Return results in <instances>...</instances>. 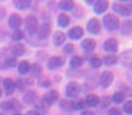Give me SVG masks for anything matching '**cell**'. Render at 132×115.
I'll list each match as a JSON object with an SVG mask.
<instances>
[{
  "instance_id": "ee69618b",
  "label": "cell",
  "mask_w": 132,
  "mask_h": 115,
  "mask_svg": "<svg viewBox=\"0 0 132 115\" xmlns=\"http://www.w3.org/2000/svg\"><path fill=\"white\" fill-rule=\"evenodd\" d=\"M0 96H2V89H0Z\"/></svg>"
},
{
  "instance_id": "5b68a950",
  "label": "cell",
  "mask_w": 132,
  "mask_h": 115,
  "mask_svg": "<svg viewBox=\"0 0 132 115\" xmlns=\"http://www.w3.org/2000/svg\"><path fill=\"white\" fill-rule=\"evenodd\" d=\"M57 98H59V96H57V92L56 91H50V92H47L46 95L43 96L42 101L49 106V105H52V104H55V102L57 101Z\"/></svg>"
},
{
  "instance_id": "83f0119b",
  "label": "cell",
  "mask_w": 132,
  "mask_h": 115,
  "mask_svg": "<svg viewBox=\"0 0 132 115\" xmlns=\"http://www.w3.org/2000/svg\"><path fill=\"white\" fill-rule=\"evenodd\" d=\"M14 4H16L17 9H26V7L30 6V2L29 0H16Z\"/></svg>"
},
{
  "instance_id": "52a82bcc",
  "label": "cell",
  "mask_w": 132,
  "mask_h": 115,
  "mask_svg": "<svg viewBox=\"0 0 132 115\" xmlns=\"http://www.w3.org/2000/svg\"><path fill=\"white\" fill-rule=\"evenodd\" d=\"M103 49H105L106 52L115 53L116 50H118V40L116 39H108L105 43H103Z\"/></svg>"
},
{
  "instance_id": "7c38bea8",
  "label": "cell",
  "mask_w": 132,
  "mask_h": 115,
  "mask_svg": "<svg viewBox=\"0 0 132 115\" xmlns=\"http://www.w3.org/2000/svg\"><path fill=\"white\" fill-rule=\"evenodd\" d=\"M3 88H4V92L6 94H13L14 88H16V83H14V81H12V79H4L3 81Z\"/></svg>"
},
{
  "instance_id": "3957f363",
  "label": "cell",
  "mask_w": 132,
  "mask_h": 115,
  "mask_svg": "<svg viewBox=\"0 0 132 115\" xmlns=\"http://www.w3.org/2000/svg\"><path fill=\"white\" fill-rule=\"evenodd\" d=\"M80 94V86L78 85L76 82H70L68 83V86H66V95L70 96V98H75V96H78Z\"/></svg>"
},
{
  "instance_id": "1f68e13d",
  "label": "cell",
  "mask_w": 132,
  "mask_h": 115,
  "mask_svg": "<svg viewBox=\"0 0 132 115\" xmlns=\"http://www.w3.org/2000/svg\"><path fill=\"white\" fill-rule=\"evenodd\" d=\"M123 111L126 114H132V101H128L123 104Z\"/></svg>"
},
{
  "instance_id": "d6a6232c",
  "label": "cell",
  "mask_w": 132,
  "mask_h": 115,
  "mask_svg": "<svg viewBox=\"0 0 132 115\" xmlns=\"http://www.w3.org/2000/svg\"><path fill=\"white\" fill-rule=\"evenodd\" d=\"M131 29H132V22H125V25H123V27H122V33L123 35H125V33H129Z\"/></svg>"
},
{
  "instance_id": "2e32d148",
  "label": "cell",
  "mask_w": 132,
  "mask_h": 115,
  "mask_svg": "<svg viewBox=\"0 0 132 115\" xmlns=\"http://www.w3.org/2000/svg\"><path fill=\"white\" fill-rule=\"evenodd\" d=\"M49 33H50V25L49 23H43L39 29V36L42 37V39H45V37L49 36Z\"/></svg>"
},
{
  "instance_id": "7a4b0ae2",
  "label": "cell",
  "mask_w": 132,
  "mask_h": 115,
  "mask_svg": "<svg viewBox=\"0 0 132 115\" xmlns=\"http://www.w3.org/2000/svg\"><path fill=\"white\" fill-rule=\"evenodd\" d=\"M26 30H27V33H30V35L36 33V30H37V19L35 16H27L26 17Z\"/></svg>"
},
{
  "instance_id": "f6af8a7d",
  "label": "cell",
  "mask_w": 132,
  "mask_h": 115,
  "mask_svg": "<svg viewBox=\"0 0 132 115\" xmlns=\"http://www.w3.org/2000/svg\"><path fill=\"white\" fill-rule=\"evenodd\" d=\"M14 115H20V114H14Z\"/></svg>"
},
{
  "instance_id": "ba28073f",
  "label": "cell",
  "mask_w": 132,
  "mask_h": 115,
  "mask_svg": "<svg viewBox=\"0 0 132 115\" xmlns=\"http://www.w3.org/2000/svg\"><path fill=\"white\" fill-rule=\"evenodd\" d=\"M88 30H89V33H92V35H98L99 30H101V23H99V20L90 19L89 22H88Z\"/></svg>"
},
{
  "instance_id": "8992f818",
  "label": "cell",
  "mask_w": 132,
  "mask_h": 115,
  "mask_svg": "<svg viewBox=\"0 0 132 115\" xmlns=\"http://www.w3.org/2000/svg\"><path fill=\"white\" fill-rule=\"evenodd\" d=\"M113 81V73L112 72H102V75H101V85L103 86V88H108L111 83H112Z\"/></svg>"
},
{
  "instance_id": "5bb4252c",
  "label": "cell",
  "mask_w": 132,
  "mask_h": 115,
  "mask_svg": "<svg viewBox=\"0 0 132 115\" xmlns=\"http://www.w3.org/2000/svg\"><path fill=\"white\" fill-rule=\"evenodd\" d=\"M82 49L83 50H86V52H90V50H93L96 48V42L93 39H85L82 42Z\"/></svg>"
},
{
  "instance_id": "ac0fdd59",
  "label": "cell",
  "mask_w": 132,
  "mask_h": 115,
  "mask_svg": "<svg viewBox=\"0 0 132 115\" xmlns=\"http://www.w3.org/2000/svg\"><path fill=\"white\" fill-rule=\"evenodd\" d=\"M122 59H123V65L132 68V50H126L122 53Z\"/></svg>"
},
{
  "instance_id": "30bf717a",
  "label": "cell",
  "mask_w": 132,
  "mask_h": 115,
  "mask_svg": "<svg viewBox=\"0 0 132 115\" xmlns=\"http://www.w3.org/2000/svg\"><path fill=\"white\" fill-rule=\"evenodd\" d=\"M68 36H69L70 39H80V37L83 36V29L80 26L72 27V29L69 30V33H68Z\"/></svg>"
},
{
  "instance_id": "44dd1931",
  "label": "cell",
  "mask_w": 132,
  "mask_h": 115,
  "mask_svg": "<svg viewBox=\"0 0 132 115\" xmlns=\"http://www.w3.org/2000/svg\"><path fill=\"white\" fill-rule=\"evenodd\" d=\"M57 23H59L60 27H68V25L70 23V19L66 14H59V17H57Z\"/></svg>"
},
{
  "instance_id": "60d3db41",
  "label": "cell",
  "mask_w": 132,
  "mask_h": 115,
  "mask_svg": "<svg viewBox=\"0 0 132 115\" xmlns=\"http://www.w3.org/2000/svg\"><path fill=\"white\" fill-rule=\"evenodd\" d=\"M82 115H96V114H95V112H92V111H83Z\"/></svg>"
},
{
  "instance_id": "7402d4cb",
  "label": "cell",
  "mask_w": 132,
  "mask_h": 115,
  "mask_svg": "<svg viewBox=\"0 0 132 115\" xmlns=\"http://www.w3.org/2000/svg\"><path fill=\"white\" fill-rule=\"evenodd\" d=\"M59 7L62 10H65V12H68V10L73 9V2L72 0H62L59 3Z\"/></svg>"
},
{
  "instance_id": "e575fe53",
  "label": "cell",
  "mask_w": 132,
  "mask_h": 115,
  "mask_svg": "<svg viewBox=\"0 0 132 115\" xmlns=\"http://www.w3.org/2000/svg\"><path fill=\"white\" fill-rule=\"evenodd\" d=\"M16 65V60H14V58H10V59L6 60V66L7 68H12V66Z\"/></svg>"
},
{
  "instance_id": "f35d334b",
  "label": "cell",
  "mask_w": 132,
  "mask_h": 115,
  "mask_svg": "<svg viewBox=\"0 0 132 115\" xmlns=\"http://www.w3.org/2000/svg\"><path fill=\"white\" fill-rule=\"evenodd\" d=\"M109 115H121V111L118 108H112L109 109Z\"/></svg>"
},
{
  "instance_id": "6da1fadb",
  "label": "cell",
  "mask_w": 132,
  "mask_h": 115,
  "mask_svg": "<svg viewBox=\"0 0 132 115\" xmlns=\"http://www.w3.org/2000/svg\"><path fill=\"white\" fill-rule=\"evenodd\" d=\"M102 23H103V27L108 29V30H116L119 27V25H121L118 17L113 16V14H106V16L103 17Z\"/></svg>"
},
{
  "instance_id": "836d02e7",
  "label": "cell",
  "mask_w": 132,
  "mask_h": 115,
  "mask_svg": "<svg viewBox=\"0 0 132 115\" xmlns=\"http://www.w3.org/2000/svg\"><path fill=\"white\" fill-rule=\"evenodd\" d=\"M60 106L63 109H72V102H68V101H60Z\"/></svg>"
},
{
  "instance_id": "d590c367",
  "label": "cell",
  "mask_w": 132,
  "mask_h": 115,
  "mask_svg": "<svg viewBox=\"0 0 132 115\" xmlns=\"http://www.w3.org/2000/svg\"><path fill=\"white\" fill-rule=\"evenodd\" d=\"M35 98V95H33V92H29V94H27L26 96H24V101L27 102V104H30V102H32V99Z\"/></svg>"
},
{
  "instance_id": "484cf974",
  "label": "cell",
  "mask_w": 132,
  "mask_h": 115,
  "mask_svg": "<svg viewBox=\"0 0 132 115\" xmlns=\"http://www.w3.org/2000/svg\"><path fill=\"white\" fill-rule=\"evenodd\" d=\"M19 102L16 101V99H13V101H9V102H4L3 104V108H6V109H17L19 108Z\"/></svg>"
},
{
  "instance_id": "ffe728a7",
  "label": "cell",
  "mask_w": 132,
  "mask_h": 115,
  "mask_svg": "<svg viewBox=\"0 0 132 115\" xmlns=\"http://www.w3.org/2000/svg\"><path fill=\"white\" fill-rule=\"evenodd\" d=\"M19 73L20 75H24V73H27L30 71V65H29V62H26V60H23V62H20L19 63Z\"/></svg>"
},
{
  "instance_id": "4fadbf2b",
  "label": "cell",
  "mask_w": 132,
  "mask_h": 115,
  "mask_svg": "<svg viewBox=\"0 0 132 115\" xmlns=\"http://www.w3.org/2000/svg\"><path fill=\"white\" fill-rule=\"evenodd\" d=\"M113 10H115V12H118L119 14H121V16H129V10L126 9V6L125 4H121V3H113Z\"/></svg>"
},
{
  "instance_id": "e0dca14e",
  "label": "cell",
  "mask_w": 132,
  "mask_h": 115,
  "mask_svg": "<svg viewBox=\"0 0 132 115\" xmlns=\"http://www.w3.org/2000/svg\"><path fill=\"white\" fill-rule=\"evenodd\" d=\"M65 39H66L65 33L56 32V33H55V36H53V43H55L56 46H60V45H63V43H65Z\"/></svg>"
},
{
  "instance_id": "7bdbcfd3",
  "label": "cell",
  "mask_w": 132,
  "mask_h": 115,
  "mask_svg": "<svg viewBox=\"0 0 132 115\" xmlns=\"http://www.w3.org/2000/svg\"><path fill=\"white\" fill-rule=\"evenodd\" d=\"M26 115H40V114H39V112H37V111H29V112H27Z\"/></svg>"
},
{
  "instance_id": "9c48e42d",
  "label": "cell",
  "mask_w": 132,
  "mask_h": 115,
  "mask_svg": "<svg viewBox=\"0 0 132 115\" xmlns=\"http://www.w3.org/2000/svg\"><path fill=\"white\" fill-rule=\"evenodd\" d=\"M108 2H105V0H99V2H95V4H93V12L98 14L103 13L106 9H108Z\"/></svg>"
},
{
  "instance_id": "d4e9b609",
  "label": "cell",
  "mask_w": 132,
  "mask_h": 115,
  "mask_svg": "<svg viewBox=\"0 0 132 115\" xmlns=\"http://www.w3.org/2000/svg\"><path fill=\"white\" fill-rule=\"evenodd\" d=\"M89 63H90V66H93V68H99V66L102 65V59H101L99 56H90Z\"/></svg>"
},
{
  "instance_id": "603a6c76",
  "label": "cell",
  "mask_w": 132,
  "mask_h": 115,
  "mask_svg": "<svg viewBox=\"0 0 132 115\" xmlns=\"http://www.w3.org/2000/svg\"><path fill=\"white\" fill-rule=\"evenodd\" d=\"M116 62H118V58H116L115 55H108V56H105V58H103V63H105V65H108V66L115 65Z\"/></svg>"
},
{
  "instance_id": "74e56055",
  "label": "cell",
  "mask_w": 132,
  "mask_h": 115,
  "mask_svg": "<svg viewBox=\"0 0 132 115\" xmlns=\"http://www.w3.org/2000/svg\"><path fill=\"white\" fill-rule=\"evenodd\" d=\"M30 69H32V72L35 73V75H37V73H40V66H39V65H33Z\"/></svg>"
},
{
  "instance_id": "4316f807",
  "label": "cell",
  "mask_w": 132,
  "mask_h": 115,
  "mask_svg": "<svg viewBox=\"0 0 132 115\" xmlns=\"http://www.w3.org/2000/svg\"><path fill=\"white\" fill-rule=\"evenodd\" d=\"M82 65H83V59L80 56L72 58V60H70V66H72V68H80Z\"/></svg>"
},
{
  "instance_id": "ab89813d",
  "label": "cell",
  "mask_w": 132,
  "mask_h": 115,
  "mask_svg": "<svg viewBox=\"0 0 132 115\" xmlns=\"http://www.w3.org/2000/svg\"><path fill=\"white\" fill-rule=\"evenodd\" d=\"M125 94H123V95H129V96H132V89L131 88H125Z\"/></svg>"
},
{
  "instance_id": "8fae6325",
  "label": "cell",
  "mask_w": 132,
  "mask_h": 115,
  "mask_svg": "<svg viewBox=\"0 0 132 115\" xmlns=\"http://www.w3.org/2000/svg\"><path fill=\"white\" fill-rule=\"evenodd\" d=\"M20 25H22V17L19 14H12L9 17V26L13 27V29H19Z\"/></svg>"
},
{
  "instance_id": "277c9868",
  "label": "cell",
  "mask_w": 132,
  "mask_h": 115,
  "mask_svg": "<svg viewBox=\"0 0 132 115\" xmlns=\"http://www.w3.org/2000/svg\"><path fill=\"white\" fill-rule=\"evenodd\" d=\"M63 58H60V56H53V58H50L49 59V62H47V68L49 69H57V68H60V66L63 65Z\"/></svg>"
},
{
  "instance_id": "f546056e",
  "label": "cell",
  "mask_w": 132,
  "mask_h": 115,
  "mask_svg": "<svg viewBox=\"0 0 132 115\" xmlns=\"http://www.w3.org/2000/svg\"><path fill=\"white\" fill-rule=\"evenodd\" d=\"M83 105H85V102L83 101H75V102H72V109H82L83 108Z\"/></svg>"
},
{
  "instance_id": "cb8c5ba5",
  "label": "cell",
  "mask_w": 132,
  "mask_h": 115,
  "mask_svg": "<svg viewBox=\"0 0 132 115\" xmlns=\"http://www.w3.org/2000/svg\"><path fill=\"white\" fill-rule=\"evenodd\" d=\"M112 101L115 104H122L125 101V95H123V92H115L112 95Z\"/></svg>"
},
{
  "instance_id": "f1b7e54d",
  "label": "cell",
  "mask_w": 132,
  "mask_h": 115,
  "mask_svg": "<svg viewBox=\"0 0 132 115\" xmlns=\"http://www.w3.org/2000/svg\"><path fill=\"white\" fill-rule=\"evenodd\" d=\"M23 32H20V30H16V32H13V35H12V39L13 40H22L23 39Z\"/></svg>"
},
{
  "instance_id": "9a60e30c",
  "label": "cell",
  "mask_w": 132,
  "mask_h": 115,
  "mask_svg": "<svg viewBox=\"0 0 132 115\" xmlns=\"http://www.w3.org/2000/svg\"><path fill=\"white\" fill-rule=\"evenodd\" d=\"M85 105H88V106H96L99 104V99H98V96L96 95H93V94H89V95L85 98Z\"/></svg>"
},
{
  "instance_id": "4dcf8cb0",
  "label": "cell",
  "mask_w": 132,
  "mask_h": 115,
  "mask_svg": "<svg viewBox=\"0 0 132 115\" xmlns=\"http://www.w3.org/2000/svg\"><path fill=\"white\" fill-rule=\"evenodd\" d=\"M109 101H111V99H109L108 96H102V99L99 101L98 105H101V108H106V106L109 105Z\"/></svg>"
},
{
  "instance_id": "8d00e7d4",
  "label": "cell",
  "mask_w": 132,
  "mask_h": 115,
  "mask_svg": "<svg viewBox=\"0 0 132 115\" xmlns=\"http://www.w3.org/2000/svg\"><path fill=\"white\" fill-rule=\"evenodd\" d=\"M63 52H65V53H70V52H73V45H66L65 48H63Z\"/></svg>"
},
{
  "instance_id": "b9f144b4",
  "label": "cell",
  "mask_w": 132,
  "mask_h": 115,
  "mask_svg": "<svg viewBox=\"0 0 132 115\" xmlns=\"http://www.w3.org/2000/svg\"><path fill=\"white\" fill-rule=\"evenodd\" d=\"M40 85H42V86H49L50 82L47 81V79H45V82H40Z\"/></svg>"
},
{
  "instance_id": "d6986e66",
  "label": "cell",
  "mask_w": 132,
  "mask_h": 115,
  "mask_svg": "<svg viewBox=\"0 0 132 115\" xmlns=\"http://www.w3.org/2000/svg\"><path fill=\"white\" fill-rule=\"evenodd\" d=\"M12 53H13L14 56H22L24 53V46L20 45V43L13 45V46H12Z\"/></svg>"
}]
</instances>
